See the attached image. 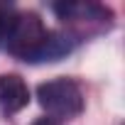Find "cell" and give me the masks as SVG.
Instances as JSON below:
<instances>
[{"instance_id":"obj_6","label":"cell","mask_w":125,"mask_h":125,"mask_svg":"<svg viewBox=\"0 0 125 125\" xmlns=\"http://www.w3.org/2000/svg\"><path fill=\"white\" fill-rule=\"evenodd\" d=\"M32 125H59L56 120H52V118H39V120H34Z\"/></svg>"},{"instance_id":"obj_2","label":"cell","mask_w":125,"mask_h":125,"mask_svg":"<svg viewBox=\"0 0 125 125\" xmlns=\"http://www.w3.org/2000/svg\"><path fill=\"white\" fill-rule=\"evenodd\" d=\"M49 30L44 27V22L39 20V15L34 12H22V15H15L12 22H10V30L5 34V47L12 56L22 59V61H30L37 56L39 47L44 44Z\"/></svg>"},{"instance_id":"obj_5","label":"cell","mask_w":125,"mask_h":125,"mask_svg":"<svg viewBox=\"0 0 125 125\" xmlns=\"http://www.w3.org/2000/svg\"><path fill=\"white\" fill-rule=\"evenodd\" d=\"M10 22H12V15L0 5V42H5V34L10 30Z\"/></svg>"},{"instance_id":"obj_3","label":"cell","mask_w":125,"mask_h":125,"mask_svg":"<svg viewBox=\"0 0 125 125\" xmlns=\"http://www.w3.org/2000/svg\"><path fill=\"white\" fill-rule=\"evenodd\" d=\"M30 103V88L17 74H0V118H10Z\"/></svg>"},{"instance_id":"obj_4","label":"cell","mask_w":125,"mask_h":125,"mask_svg":"<svg viewBox=\"0 0 125 125\" xmlns=\"http://www.w3.org/2000/svg\"><path fill=\"white\" fill-rule=\"evenodd\" d=\"M79 44V34L74 32H49L44 44L39 47L37 56L32 59V64H39V61H59L66 54H71Z\"/></svg>"},{"instance_id":"obj_1","label":"cell","mask_w":125,"mask_h":125,"mask_svg":"<svg viewBox=\"0 0 125 125\" xmlns=\"http://www.w3.org/2000/svg\"><path fill=\"white\" fill-rule=\"evenodd\" d=\"M39 105L52 115V120H71L83 110V91L74 79H52L37 88Z\"/></svg>"}]
</instances>
